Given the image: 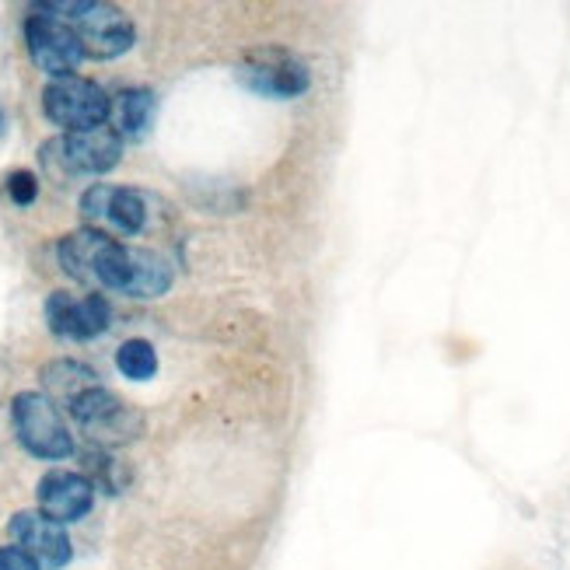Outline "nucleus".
I'll use <instances>...</instances> for the list:
<instances>
[{
	"label": "nucleus",
	"mask_w": 570,
	"mask_h": 570,
	"mask_svg": "<svg viewBox=\"0 0 570 570\" xmlns=\"http://www.w3.org/2000/svg\"><path fill=\"white\" fill-rule=\"evenodd\" d=\"M57 259L63 274L95 291H116L127 297H161L168 294L176 269L161 253L122 245L119 238H109L95 228H81L60 238Z\"/></svg>",
	"instance_id": "1"
},
{
	"label": "nucleus",
	"mask_w": 570,
	"mask_h": 570,
	"mask_svg": "<svg viewBox=\"0 0 570 570\" xmlns=\"http://www.w3.org/2000/svg\"><path fill=\"white\" fill-rule=\"evenodd\" d=\"M36 11L60 18L78 32L85 57L91 60H116L122 53H130V46L137 39L134 21L112 4H98V0H73V4H39Z\"/></svg>",
	"instance_id": "2"
},
{
	"label": "nucleus",
	"mask_w": 570,
	"mask_h": 570,
	"mask_svg": "<svg viewBox=\"0 0 570 570\" xmlns=\"http://www.w3.org/2000/svg\"><path fill=\"white\" fill-rule=\"evenodd\" d=\"M11 424L21 449L36 459H67L73 455V438L60 406L46 392H18L11 400Z\"/></svg>",
	"instance_id": "3"
},
{
	"label": "nucleus",
	"mask_w": 570,
	"mask_h": 570,
	"mask_svg": "<svg viewBox=\"0 0 570 570\" xmlns=\"http://www.w3.org/2000/svg\"><path fill=\"white\" fill-rule=\"evenodd\" d=\"M122 161V137L116 127L63 134L42 144V165L60 176H106Z\"/></svg>",
	"instance_id": "4"
},
{
	"label": "nucleus",
	"mask_w": 570,
	"mask_h": 570,
	"mask_svg": "<svg viewBox=\"0 0 570 570\" xmlns=\"http://www.w3.org/2000/svg\"><path fill=\"white\" fill-rule=\"evenodd\" d=\"M78 207H81L85 225L109 238H134L147 228V220H151V200H147V193L130 189V186L95 183L81 193Z\"/></svg>",
	"instance_id": "5"
},
{
	"label": "nucleus",
	"mask_w": 570,
	"mask_h": 570,
	"mask_svg": "<svg viewBox=\"0 0 570 570\" xmlns=\"http://www.w3.org/2000/svg\"><path fill=\"white\" fill-rule=\"evenodd\" d=\"M42 112L63 134L98 130V127H106V119L112 116V98L102 91V85H95L88 78H63V81L46 85Z\"/></svg>",
	"instance_id": "6"
},
{
	"label": "nucleus",
	"mask_w": 570,
	"mask_h": 570,
	"mask_svg": "<svg viewBox=\"0 0 570 570\" xmlns=\"http://www.w3.org/2000/svg\"><path fill=\"white\" fill-rule=\"evenodd\" d=\"M67 413L73 416V424H78L95 444H102V449H109V444H127L144 431V416L134 406L122 403L106 385H95L85 395H78V400L67 406Z\"/></svg>",
	"instance_id": "7"
},
{
	"label": "nucleus",
	"mask_w": 570,
	"mask_h": 570,
	"mask_svg": "<svg viewBox=\"0 0 570 570\" xmlns=\"http://www.w3.org/2000/svg\"><path fill=\"white\" fill-rule=\"evenodd\" d=\"M24 46H29L32 63L49 73L53 81L73 78V70L85 60V46L78 39V32L63 24L60 18H49L42 11L24 18Z\"/></svg>",
	"instance_id": "8"
},
{
	"label": "nucleus",
	"mask_w": 570,
	"mask_h": 570,
	"mask_svg": "<svg viewBox=\"0 0 570 570\" xmlns=\"http://www.w3.org/2000/svg\"><path fill=\"white\" fill-rule=\"evenodd\" d=\"M46 326L57 340L85 343V340L109 333L112 305L102 291H91L85 297H73L67 291H53L46 297Z\"/></svg>",
	"instance_id": "9"
},
{
	"label": "nucleus",
	"mask_w": 570,
	"mask_h": 570,
	"mask_svg": "<svg viewBox=\"0 0 570 570\" xmlns=\"http://www.w3.org/2000/svg\"><path fill=\"white\" fill-rule=\"evenodd\" d=\"M238 81L266 98H294L308 91L312 73L302 60H294L284 49H259L242 63Z\"/></svg>",
	"instance_id": "10"
},
{
	"label": "nucleus",
	"mask_w": 570,
	"mask_h": 570,
	"mask_svg": "<svg viewBox=\"0 0 570 570\" xmlns=\"http://www.w3.org/2000/svg\"><path fill=\"white\" fill-rule=\"evenodd\" d=\"M8 532L24 553L39 560L42 570H63L73 557V542L67 529L53 522V518H46L42 511H18L11 518Z\"/></svg>",
	"instance_id": "11"
},
{
	"label": "nucleus",
	"mask_w": 570,
	"mask_h": 570,
	"mask_svg": "<svg viewBox=\"0 0 570 570\" xmlns=\"http://www.w3.org/2000/svg\"><path fill=\"white\" fill-rule=\"evenodd\" d=\"M36 501H39V511L60 525L81 522V518L95 508V483L85 473L53 469V473H46L39 480Z\"/></svg>",
	"instance_id": "12"
},
{
	"label": "nucleus",
	"mask_w": 570,
	"mask_h": 570,
	"mask_svg": "<svg viewBox=\"0 0 570 570\" xmlns=\"http://www.w3.org/2000/svg\"><path fill=\"white\" fill-rule=\"evenodd\" d=\"M155 109H158V98L151 88H122L112 102L116 134L122 140H144L155 122Z\"/></svg>",
	"instance_id": "13"
},
{
	"label": "nucleus",
	"mask_w": 570,
	"mask_h": 570,
	"mask_svg": "<svg viewBox=\"0 0 570 570\" xmlns=\"http://www.w3.org/2000/svg\"><path fill=\"white\" fill-rule=\"evenodd\" d=\"M42 385H46V395L49 400H60L63 406H70L78 395H85L88 389L102 385L98 375L88 367V364H78V361H53L42 367Z\"/></svg>",
	"instance_id": "14"
},
{
	"label": "nucleus",
	"mask_w": 570,
	"mask_h": 570,
	"mask_svg": "<svg viewBox=\"0 0 570 570\" xmlns=\"http://www.w3.org/2000/svg\"><path fill=\"white\" fill-rule=\"evenodd\" d=\"M116 367L122 379L147 382V379H155V371H158V354L147 340H127L116 351Z\"/></svg>",
	"instance_id": "15"
},
{
	"label": "nucleus",
	"mask_w": 570,
	"mask_h": 570,
	"mask_svg": "<svg viewBox=\"0 0 570 570\" xmlns=\"http://www.w3.org/2000/svg\"><path fill=\"white\" fill-rule=\"evenodd\" d=\"M85 476L95 483V490L119 493L122 487L130 483V469L122 465L119 459H112L109 452L91 449V452H85Z\"/></svg>",
	"instance_id": "16"
},
{
	"label": "nucleus",
	"mask_w": 570,
	"mask_h": 570,
	"mask_svg": "<svg viewBox=\"0 0 570 570\" xmlns=\"http://www.w3.org/2000/svg\"><path fill=\"white\" fill-rule=\"evenodd\" d=\"M8 196L14 207H32L39 200V176L29 168H18L8 176Z\"/></svg>",
	"instance_id": "17"
},
{
	"label": "nucleus",
	"mask_w": 570,
	"mask_h": 570,
	"mask_svg": "<svg viewBox=\"0 0 570 570\" xmlns=\"http://www.w3.org/2000/svg\"><path fill=\"white\" fill-rule=\"evenodd\" d=\"M0 570H42L21 547H0Z\"/></svg>",
	"instance_id": "18"
},
{
	"label": "nucleus",
	"mask_w": 570,
	"mask_h": 570,
	"mask_svg": "<svg viewBox=\"0 0 570 570\" xmlns=\"http://www.w3.org/2000/svg\"><path fill=\"white\" fill-rule=\"evenodd\" d=\"M0 134H4V109H0Z\"/></svg>",
	"instance_id": "19"
}]
</instances>
